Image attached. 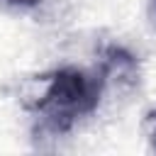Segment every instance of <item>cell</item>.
I'll return each instance as SVG.
<instances>
[{"instance_id": "cell-1", "label": "cell", "mask_w": 156, "mask_h": 156, "mask_svg": "<svg viewBox=\"0 0 156 156\" xmlns=\"http://www.w3.org/2000/svg\"><path fill=\"white\" fill-rule=\"evenodd\" d=\"M39 80L44 90L27 102V107L39 115L41 132L54 136L71 132L78 117L90 115L105 90L100 76H88L78 68H58Z\"/></svg>"}, {"instance_id": "cell-2", "label": "cell", "mask_w": 156, "mask_h": 156, "mask_svg": "<svg viewBox=\"0 0 156 156\" xmlns=\"http://www.w3.org/2000/svg\"><path fill=\"white\" fill-rule=\"evenodd\" d=\"M98 76L102 78V85H117V88H132L139 80V66L136 58L122 49V46H110L102 54V63Z\"/></svg>"}, {"instance_id": "cell-3", "label": "cell", "mask_w": 156, "mask_h": 156, "mask_svg": "<svg viewBox=\"0 0 156 156\" xmlns=\"http://www.w3.org/2000/svg\"><path fill=\"white\" fill-rule=\"evenodd\" d=\"M154 146H156V132H154Z\"/></svg>"}]
</instances>
